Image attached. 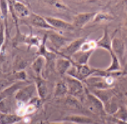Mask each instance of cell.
I'll return each mask as SVG.
<instances>
[{"label":"cell","mask_w":127,"mask_h":124,"mask_svg":"<svg viewBox=\"0 0 127 124\" xmlns=\"http://www.w3.org/2000/svg\"><path fill=\"white\" fill-rule=\"evenodd\" d=\"M72 60V59H71ZM72 66L67 72V76H69L71 77H74L77 80L80 81V82H85L87 79L90 77V76L95 75V74L98 73L101 71L99 69L92 68L89 66L88 65H78L75 64L73 60H72Z\"/></svg>","instance_id":"1"},{"label":"cell","mask_w":127,"mask_h":124,"mask_svg":"<svg viewBox=\"0 0 127 124\" xmlns=\"http://www.w3.org/2000/svg\"><path fill=\"white\" fill-rule=\"evenodd\" d=\"M64 79L68 85L69 96L81 100L84 95H85V85H84L83 82L69 76H66Z\"/></svg>","instance_id":"2"},{"label":"cell","mask_w":127,"mask_h":124,"mask_svg":"<svg viewBox=\"0 0 127 124\" xmlns=\"http://www.w3.org/2000/svg\"><path fill=\"white\" fill-rule=\"evenodd\" d=\"M36 94L38 93L35 82L30 83L21 88L16 93L15 99L18 102L23 103V104H28L32 101V99L35 97Z\"/></svg>","instance_id":"3"},{"label":"cell","mask_w":127,"mask_h":124,"mask_svg":"<svg viewBox=\"0 0 127 124\" xmlns=\"http://www.w3.org/2000/svg\"><path fill=\"white\" fill-rule=\"evenodd\" d=\"M48 39L50 40V43L54 48V52H60L63 49H64L69 44L70 40L64 37L58 31H51L50 33L47 34Z\"/></svg>","instance_id":"4"},{"label":"cell","mask_w":127,"mask_h":124,"mask_svg":"<svg viewBox=\"0 0 127 124\" xmlns=\"http://www.w3.org/2000/svg\"><path fill=\"white\" fill-rule=\"evenodd\" d=\"M85 38H79V39H76L71 41L68 45L65 47L64 49H63L60 52H55L59 53L60 55L64 56L65 58H71L74 54L79 52L81 49V46L85 42Z\"/></svg>","instance_id":"5"},{"label":"cell","mask_w":127,"mask_h":124,"mask_svg":"<svg viewBox=\"0 0 127 124\" xmlns=\"http://www.w3.org/2000/svg\"><path fill=\"white\" fill-rule=\"evenodd\" d=\"M97 12H86L78 13L74 18L73 25L74 28L82 29L90 21H93L95 17L96 16Z\"/></svg>","instance_id":"6"},{"label":"cell","mask_w":127,"mask_h":124,"mask_svg":"<svg viewBox=\"0 0 127 124\" xmlns=\"http://www.w3.org/2000/svg\"><path fill=\"white\" fill-rule=\"evenodd\" d=\"M44 18L47 20L48 23L55 30V31L62 30H70L74 29L73 24L68 23V22L64 21V20L61 19H58V18H54V17H49V16H46Z\"/></svg>","instance_id":"7"},{"label":"cell","mask_w":127,"mask_h":124,"mask_svg":"<svg viewBox=\"0 0 127 124\" xmlns=\"http://www.w3.org/2000/svg\"><path fill=\"white\" fill-rule=\"evenodd\" d=\"M85 96L88 100V102H89L90 107H91L93 111H96V112L105 111V106H104L103 102L96 96H95L86 86H85Z\"/></svg>","instance_id":"8"},{"label":"cell","mask_w":127,"mask_h":124,"mask_svg":"<svg viewBox=\"0 0 127 124\" xmlns=\"http://www.w3.org/2000/svg\"><path fill=\"white\" fill-rule=\"evenodd\" d=\"M29 20H30V24L33 26L37 27V28L44 29V30L55 31V30L52 27L50 24L47 22L44 17H42L38 14H36L34 13H32L30 17H29Z\"/></svg>","instance_id":"9"},{"label":"cell","mask_w":127,"mask_h":124,"mask_svg":"<svg viewBox=\"0 0 127 124\" xmlns=\"http://www.w3.org/2000/svg\"><path fill=\"white\" fill-rule=\"evenodd\" d=\"M25 85H27L25 82H21V81H18L17 82H14L12 85H8V87H6V88H4L1 91V101L4 100L7 97H9V96H13L14 94L16 95V93L20 89L25 86Z\"/></svg>","instance_id":"10"},{"label":"cell","mask_w":127,"mask_h":124,"mask_svg":"<svg viewBox=\"0 0 127 124\" xmlns=\"http://www.w3.org/2000/svg\"><path fill=\"white\" fill-rule=\"evenodd\" d=\"M72 60L71 58H60V59L56 60L55 62V66L56 70L59 72V74L61 76H64L67 74V72L69 71V70L71 68L72 66Z\"/></svg>","instance_id":"11"},{"label":"cell","mask_w":127,"mask_h":124,"mask_svg":"<svg viewBox=\"0 0 127 124\" xmlns=\"http://www.w3.org/2000/svg\"><path fill=\"white\" fill-rule=\"evenodd\" d=\"M12 6L13 9L14 11L16 16H19V18H29L31 15L30 10L26 5L21 3L19 1H12Z\"/></svg>","instance_id":"12"},{"label":"cell","mask_w":127,"mask_h":124,"mask_svg":"<svg viewBox=\"0 0 127 124\" xmlns=\"http://www.w3.org/2000/svg\"><path fill=\"white\" fill-rule=\"evenodd\" d=\"M48 39V35L47 34L44 35V40L42 42V44L40 45V47L38 48V55H41L44 58L45 60H46V63H48L49 60H55L57 55L54 51H51L49 49H47L46 47V41Z\"/></svg>","instance_id":"13"},{"label":"cell","mask_w":127,"mask_h":124,"mask_svg":"<svg viewBox=\"0 0 127 124\" xmlns=\"http://www.w3.org/2000/svg\"><path fill=\"white\" fill-rule=\"evenodd\" d=\"M96 43H97V47H99V48L105 49V50H107L110 53L112 51V40L110 39L108 30L106 28L104 30V33L102 37L99 40H97Z\"/></svg>","instance_id":"14"},{"label":"cell","mask_w":127,"mask_h":124,"mask_svg":"<svg viewBox=\"0 0 127 124\" xmlns=\"http://www.w3.org/2000/svg\"><path fill=\"white\" fill-rule=\"evenodd\" d=\"M94 50H90L87 51V52H83V51H79L76 54L72 56L71 59L75 63V64L78 65H88V62H89V60L90 58V56L92 55Z\"/></svg>","instance_id":"15"},{"label":"cell","mask_w":127,"mask_h":124,"mask_svg":"<svg viewBox=\"0 0 127 124\" xmlns=\"http://www.w3.org/2000/svg\"><path fill=\"white\" fill-rule=\"evenodd\" d=\"M112 51L115 54V55L119 58L121 63L122 62L124 52H125V44L119 38H114L112 40Z\"/></svg>","instance_id":"16"},{"label":"cell","mask_w":127,"mask_h":124,"mask_svg":"<svg viewBox=\"0 0 127 124\" xmlns=\"http://www.w3.org/2000/svg\"><path fill=\"white\" fill-rule=\"evenodd\" d=\"M36 84V88H37V93L38 96L41 100H44L46 98V96H48V84L47 82L41 77L38 78L37 82H35Z\"/></svg>","instance_id":"17"},{"label":"cell","mask_w":127,"mask_h":124,"mask_svg":"<svg viewBox=\"0 0 127 124\" xmlns=\"http://www.w3.org/2000/svg\"><path fill=\"white\" fill-rule=\"evenodd\" d=\"M45 63H46V60H45L44 58L41 55H38L31 64L32 70H33V71L37 75L38 78L41 76L42 72L44 71Z\"/></svg>","instance_id":"18"},{"label":"cell","mask_w":127,"mask_h":124,"mask_svg":"<svg viewBox=\"0 0 127 124\" xmlns=\"http://www.w3.org/2000/svg\"><path fill=\"white\" fill-rule=\"evenodd\" d=\"M24 118L17 114L1 113V124H17L23 121Z\"/></svg>","instance_id":"19"},{"label":"cell","mask_w":127,"mask_h":124,"mask_svg":"<svg viewBox=\"0 0 127 124\" xmlns=\"http://www.w3.org/2000/svg\"><path fill=\"white\" fill-rule=\"evenodd\" d=\"M65 122L69 123H73L77 124H90L93 123L92 119L87 118L85 116H80V115H72V116H68L64 118Z\"/></svg>","instance_id":"20"},{"label":"cell","mask_w":127,"mask_h":124,"mask_svg":"<svg viewBox=\"0 0 127 124\" xmlns=\"http://www.w3.org/2000/svg\"><path fill=\"white\" fill-rule=\"evenodd\" d=\"M110 55L111 57V64L107 69L105 70V71L109 72V73L121 71V63L120 61L119 58L115 55V54L113 52V51H111L110 53Z\"/></svg>","instance_id":"21"},{"label":"cell","mask_w":127,"mask_h":124,"mask_svg":"<svg viewBox=\"0 0 127 124\" xmlns=\"http://www.w3.org/2000/svg\"><path fill=\"white\" fill-rule=\"evenodd\" d=\"M90 91L92 92L95 96H96L102 102L104 106L111 100V94L108 90H97V89H91Z\"/></svg>","instance_id":"22"},{"label":"cell","mask_w":127,"mask_h":124,"mask_svg":"<svg viewBox=\"0 0 127 124\" xmlns=\"http://www.w3.org/2000/svg\"><path fill=\"white\" fill-rule=\"evenodd\" d=\"M69 93L68 85L65 81H60L56 84L55 91H54V96L55 97H63Z\"/></svg>","instance_id":"23"},{"label":"cell","mask_w":127,"mask_h":124,"mask_svg":"<svg viewBox=\"0 0 127 124\" xmlns=\"http://www.w3.org/2000/svg\"><path fill=\"white\" fill-rule=\"evenodd\" d=\"M24 42L28 44L29 47L34 46V47H38V48H39L40 45L42 44L43 40L41 41V40L38 39V37H37V36H34L33 35H27L24 37Z\"/></svg>","instance_id":"24"},{"label":"cell","mask_w":127,"mask_h":124,"mask_svg":"<svg viewBox=\"0 0 127 124\" xmlns=\"http://www.w3.org/2000/svg\"><path fill=\"white\" fill-rule=\"evenodd\" d=\"M65 103H66V105L68 107H69L70 108H72V109L79 110L82 108V105H81L79 99L74 97V96H69V95L66 97Z\"/></svg>","instance_id":"25"},{"label":"cell","mask_w":127,"mask_h":124,"mask_svg":"<svg viewBox=\"0 0 127 124\" xmlns=\"http://www.w3.org/2000/svg\"><path fill=\"white\" fill-rule=\"evenodd\" d=\"M114 116L117 120H121L127 123V107H120L117 110V112L114 114Z\"/></svg>","instance_id":"26"},{"label":"cell","mask_w":127,"mask_h":124,"mask_svg":"<svg viewBox=\"0 0 127 124\" xmlns=\"http://www.w3.org/2000/svg\"><path fill=\"white\" fill-rule=\"evenodd\" d=\"M0 4H1V19L5 20L7 19V16L9 12V6H8V1H0Z\"/></svg>","instance_id":"27"},{"label":"cell","mask_w":127,"mask_h":124,"mask_svg":"<svg viewBox=\"0 0 127 124\" xmlns=\"http://www.w3.org/2000/svg\"><path fill=\"white\" fill-rule=\"evenodd\" d=\"M111 19H112V17H111L110 14H108V13H106L99 12V13H97L96 16L95 17L93 22L96 23V22L107 21V20H111Z\"/></svg>","instance_id":"28"},{"label":"cell","mask_w":127,"mask_h":124,"mask_svg":"<svg viewBox=\"0 0 127 124\" xmlns=\"http://www.w3.org/2000/svg\"><path fill=\"white\" fill-rule=\"evenodd\" d=\"M47 3L49 4H52L54 7L59 8V9H62V10H69V8L65 5L64 3H62L61 2L59 1H46Z\"/></svg>","instance_id":"29"},{"label":"cell","mask_w":127,"mask_h":124,"mask_svg":"<svg viewBox=\"0 0 127 124\" xmlns=\"http://www.w3.org/2000/svg\"><path fill=\"white\" fill-rule=\"evenodd\" d=\"M15 77L17 78L19 81L24 82V81L26 80V78H27V74H26V72L23 70V71H18L17 73H16Z\"/></svg>","instance_id":"30"},{"label":"cell","mask_w":127,"mask_h":124,"mask_svg":"<svg viewBox=\"0 0 127 124\" xmlns=\"http://www.w3.org/2000/svg\"><path fill=\"white\" fill-rule=\"evenodd\" d=\"M0 35H1V48H3V43H4V24H3V21L1 20V27H0Z\"/></svg>","instance_id":"31"},{"label":"cell","mask_w":127,"mask_h":124,"mask_svg":"<svg viewBox=\"0 0 127 124\" xmlns=\"http://www.w3.org/2000/svg\"><path fill=\"white\" fill-rule=\"evenodd\" d=\"M117 124H127L126 122H123V121H121V120H117Z\"/></svg>","instance_id":"32"},{"label":"cell","mask_w":127,"mask_h":124,"mask_svg":"<svg viewBox=\"0 0 127 124\" xmlns=\"http://www.w3.org/2000/svg\"><path fill=\"white\" fill-rule=\"evenodd\" d=\"M48 124H67V123H49Z\"/></svg>","instance_id":"33"},{"label":"cell","mask_w":127,"mask_h":124,"mask_svg":"<svg viewBox=\"0 0 127 124\" xmlns=\"http://www.w3.org/2000/svg\"><path fill=\"white\" fill-rule=\"evenodd\" d=\"M126 72H127V63L126 64V66H125V70H124V72H123V74H125Z\"/></svg>","instance_id":"34"},{"label":"cell","mask_w":127,"mask_h":124,"mask_svg":"<svg viewBox=\"0 0 127 124\" xmlns=\"http://www.w3.org/2000/svg\"><path fill=\"white\" fill-rule=\"evenodd\" d=\"M20 123H21V122H20ZM20 123H17V124H20Z\"/></svg>","instance_id":"35"},{"label":"cell","mask_w":127,"mask_h":124,"mask_svg":"<svg viewBox=\"0 0 127 124\" xmlns=\"http://www.w3.org/2000/svg\"><path fill=\"white\" fill-rule=\"evenodd\" d=\"M125 74H127V72H126V73H125ZM125 74H124V75H125Z\"/></svg>","instance_id":"36"},{"label":"cell","mask_w":127,"mask_h":124,"mask_svg":"<svg viewBox=\"0 0 127 124\" xmlns=\"http://www.w3.org/2000/svg\"><path fill=\"white\" fill-rule=\"evenodd\" d=\"M126 107H127V103H126Z\"/></svg>","instance_id":"37"}]
</instances>
